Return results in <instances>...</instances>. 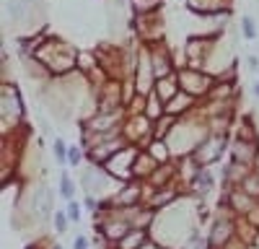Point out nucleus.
<instances>
[{
    "label": "nucleus",
    "mask_w": 259,
    "mask_h": 249,
    "mask_svg": "<svg viewBox=\"0 0 259 249\" xmlns=\"http://www.w3.org/2000/svg\"><path fill=\"white\" fill-rule=\"evenodd\" d=\"M78 52L80 50H75L70 42L60 36H45L34 57L52 73V78H65L70 73H78Z\"/></svg>",
    "instance_id": "1"
},
{
    "label": "nucleus",
    "mask_w": 259,
    "mask_h": 249,
    "mask_svg": "<svg viewBox=\"0 0 259 249\" xmlns=\"http://www.w3.org/2000/svg\"><path fill=\"white\" fill-rule=\"evenodd\" d=\"M6 16L16 31H24L26 36L36 34V26L45 21V8L39 0H6Z\"/></svg>",
    "instance_id": "2"
},
{
    "label": "nucleus",
    "mask_w": 259,
    "mask_h": 249,
    "mask_svg": "<svg viewBox=\"0 0 259 249\" xmlns=\"http://www.w3.org/2000/svg\"><path fill=\"white\" fill-rule=\"evenodd\" d=\"M0 117H3V133H11L24 128V119H26V107H24V99H21L18 89L13 83L3 80L0 86Z\"/></svg>",
    "instance_id": "3"
},
{
    "label": "nucleus",
    "mask_w": 259,
    "mask_h": 249,
    "mask_svg": "<svg viewBox=\"0 0 259 249\" xmlns=\"http://www.w3.org/2000/svg\"><path fill=\"white\" fill-rule=\"evenodd\" d=\"M177 78H179V89L187 91V94L194 96V99H200V101H202V99L212 91V86H215V75H212V73L189 68V65H179Z\"/></svg>",
    "instance_id": "4"
},
{
    "label": "nucleus",
    "mask_w": 259,
    "mask_h": 249,
    "mask_svg": "<svg viewBox=\"0 0 259 249\" xmlns=\"http://www.w3.org/2000/svg\"><path fill=\"white\" fill-rule=\"evenodd\" d=\"M122 135L127 138V143L138 145V148H148L153 143V122L145 114H127Z\"/></svg>",
    "instance_id": "5"
},
{
    "label": "nucleus",
    "mask_w": 259,
    "mask_h": 249,
    "mask_svg": "<svg viewBox=\"0 0 259 249\" xmlns=\"http://www.w3.org/2000/svg\"><path fill=\"white\" fill-rule=\"evenodd\" d=\"M94 99H96V112H119L124 109V91H122V80H114L109 78L106 83L96 91H91Z\"/></svg>",
    "instance_id": "6"
},
{
    "label": "nucleus",
    "mask_w": 259,
    "mask_h": 249,
    "mask_svg": "<svg viewBox=\"0 0 259 249\" xmlns=\"http://www.w3.org/2000/svg\"><path fill=\"white\" fill-rule=\"evenodd\" d=\"M130 29L135 31V36L143 45H153V42L163 39V18L158 13H145V16H133Z\"/></svg>",
    "instance_id": "7"
},
{
    "label": "nucleus",
    "mask_w": 259,
    "mask_h": 249,
    "mask_svg": "<svg viewBox=\"0 0 259 249\" xmlns=\"http://www.w3.org/2000/svg\"><path fill=\"white\" fill-rule=\"evenodd\" d=\"M228 151V135H207L197 148H194V161H197L200 166H212L218 163L223 158V153Z\"/></svg>",
    "instance_id": "8"
},
{
    "label": "nucleus",
    "mask_w": 259,
    "mask_h": 249,
    "mask_svg": "<svg viewBox=\"0 0 259 249\" xmlns=\"http://www.w3.org/2000/svg\"><path fill=\"white\" fill-rule=\"evenodd\" d=\"M124 119H127V109H119V112H94L85 122H80V128L91 130V133H122Z\"/></svg>",
    "instance_id": "9"
},
{
    "label": "nucleus",
    "mask_w": 259,
    "mask_h": 249,
    "mask_svg": "<svg viewBox=\"0 0 259 249\" xmlns=\"http://www.w3.org/2000/svg\"><path fill=\"white\" fill-rule=\"evenodd\" d=\"M148 47V55H150V65H153V75L156 80L158 78H166V75H174L179 68L174 62V55H171L168 45L161 39V42H153V45H145Z\"/></svg>",
    "instance_id": "10"
},
{
    "label": "nucleus",
    "mask_w": 259,
    "mask_h": 249,
    "mask_svg": "<svg viewBox=\"0 0 259 249\" xmlns=\"http://www.w3.org/2000/svg\"><path fill=\"white\" fill-rule=\"evenodd\" d=\"M138 151H140V148H138V145H133V143L124 145V148H122L109 163H106L104 169L109 172L114 179H119V182H130V179H133V166H135Z\"/></svg>",
    "instance_id": "11"
},
{
    "label": "nucleus",
    "mask_w": 259,
    "mask_h": 249,
    "mask_svg": "<svg viewBox=\"0 0 259 249\" xmlns=\"http://www.w3.org/2000/svg\"><path fill=\"white\" fill-rule=\"evenodd\" d=\"M228 151H231V161L244 163V166H251V169H254V163H256V158H259V143L233 138L231 145H228Z\"/></svg>",
    "instance_id": "12"
},
{
    "label": "nucleus",
    "mask_w": 259,
    "mask_h": 249,
    "mask_svg": "<svg viewBox=\"0 0 259 249\" xmlns=\"http://www.w3.org/2000/svg\"><path fill=\"white\" fill-rule=\"evenodd\" d=\"M52 200H55V197H52V192H50V187H45V184L34 187V192H31V213H34L39 221L52 218V216H55Z\"/></svg>",
    "instance_id": "13"
},
{
    "label": "nucleus",
    "mask_w": 259,
    "mask_h": 249,
    "mask_svg": "<svg viewBox=\"0 0 259 249\" xmlns=\"http://www.w3.org/2000/svg\"><path fill=\"white\" fill-rule=\"evenodd\" d=\"M200 107V99H194V96H189L187 91H179L171 101H166V114H174L177 119H182V117H187V114H192L194 109Z\"/></svg>",
    "instance_id": "14"
},
{
    "label": "nucleus",
    "mask_w": 259,
    "mask_h": 249,
    "mask_svg": "<svg viewBox=\"0 0 259 249\" xmlns=\"http://www.w3.org/2000/svg\"><path fill=\"white\" fill-rule=\"evenodd\" d=\"M187 8L197 16H221L231 13V0H187Z\"/></svg>",
    "instance_id": "15"
},
{
    "label": "nucleus",
    "mask_w": 259,
    "mask_h": 249,
    "mask_svg": "<svg viewBox=\"0 0 259 249\" xmlns=\"http://www.w3.org/2000/svg\"><path fill=\"white\" fill-rule=\"evenodd\" d=\"M158 161L148 153V148H140L138 151V158H135V166H133V179H140V182H148L153 177V172L158 169Z\"/></svg>",
    "instance_id": "16"
},
{
    "label": "nucleus",
    "mask_w": 259,
    "mask_h": 249,
    "mask_svg": "<svg viewBox=\"0 0 259 249\" xmlns=\"http://www.w3.org/2000/svg\"><path fill=\"white\" fill-rule=\"evenodd\" d=\"M177 197H179V192H177L174 184L158 187V190H153V195H150L148 208H153V211H163V208H171V202H174Z\"/></svg>",
    "instance_id": "17"
},
{
    "label": "nucleus",
    "mask_w": 259,
    "mask_h": 249,
    "mask_svg": "<svg viewBox=\"0 0 259 249\" xmlns=\"http://www.w3.org/2000/svg\"><path fill=\"white\" fill-rule=\"evenodd\" d=\"M156 94L163 99V101H171V99H174L182 89H179V78H177V73L174 75H166V78H158L156 80Z\"/></svg>",
    "instance_id": "18"
},
{
    "label": "nucleus",
    "mask_w": 259,
    "mask_h": 249,
    "mask_svg": "<svg viewBox=\"0 0 259 249\" xmlns=\"http://www.w3.org/2000/svg\"><path fill=\"white\" fill-rule=\"evenodd\" d=\"M163 114H166V101L156 94V89L148 91V99H145V117H148L150 122H156V119H161Z\"/></svg>",
    "instance_id": "19"
},
{
    "label": "nucleus",
    "mask_w": 259,
    "mask_h": 249,
    "mask_svg": "<svg viewBox=\"0 0 259 249\" xmlns=\"http://www.w3.org/2000/svg\"><path fill=\"white\" fill-rule=\"evenodd\" d=\"M189 187H192L197 195H207L212 187H215V177H212V172H210V166H202V169L197 172V177L192 179Z\"/></svg>",
    "instance_id": "20"
},
{
    "label": "nucleus",
    "mask_w": 259,
    "mask_h": 249,
    "mask_svg": "<svg viewBox=\"0 0 259 249\" xmlns=\"http://www.w3.org/2000/svg\"><path fill=\"white\" fill-rule=\"evenodd\" d=\"M101 68V62H99V55L96 52H91V50H80L78 52V73L80 75H85L89 78L94 70H99Z\"/></svg>",
    "instance_id": "21"
},
{
    "label": "nucleus",
    "mask_w": 259,
    "mask_h": 249,
    "mask_svg": "<svg viewBox=\"0 0 259 249\" xmlns=\"http://www.w3.org/2000/svg\"><path fill=\"white\" fill-rule=\"evenodd\" d=\"M150 239V231L148 228H133L119 244H117V249H140L145 241Z\"/></svg>",
    "instance_id": "22"
},
{
    "label": "nucleus",
    "mask_w": 259,
    "mask_h": 249,
    "mask_svg": "<svg viewBox=\"0 0 259 249\" xmlns=\"http://www.w3.org/2000/svg\"><path fill=\"white\" fill-rule=\"evenodd\" d=\"M177 122H179V119H177L174 114H163L161 119H156V122H153V138H156V140H166V138L171 135V130H174Z\"/></svg>",
    "instance_id": "23"
},
{
    "label": "nucleus",
    "mask_w": 259,
    "mask_h": 249,
    "mask_svg": "<svg viewBox=\"0 0 259 249\" xmlns=\"http://www.w3.org/2000/svg\"><path fill=\"white\" fill-rule=\"evenodd\" d=\"M163 0H130V11L133 16H145V13H158Z\"/></svg>",
    "instance_id": "24"
},
{
    "label": "nucleus",
    "mask_w": 259,
    "mask_h": 249,
    "mask_svg": "<svg viewBox=\"0 0 259 249\" xmlns=\"http://www.w3.org/2000/svg\"><path fill=\"white\" fill-rule=\"evenodd\" d=\"M239 187H241V190H244L246 195H251L254 200H259V174H256L254 169L244 177V182H241Z\"/></svg>",
    "instance_id": "25"
},
{
    "label": "nucleus",
    "mask_w": 259,
    "mask_h": 249,
    "mask_svg": "<svg viewBox=\"0 0 259 249\" xmlns=\"http://www.w3.org/2000/svg\"><path fill=\"white\" fill-rule=\"evenodd\" d=\"M68 148H70V145L65 143L62 138H55L52 140V153H55V161L60 166H68Z\"/></svg>",
    "instance_id": "26"
},
{
    "label": "nucleus",
    "mask_w": 259,
    "mask_h": 249,
    "mask_svg": "<svg viewBox=\"0 0 259 249\" xmlns=\"http://www.w3.org/2000/svg\"><path fill=\"white\" fill-rule=\"evenodd\" d=\"M60 195L65 200H75V184H73V179H70L68 172L60 174Z\"/></svg>",
    "instance_id": "27"
},
{
    "label": "nucleus",
    "mask_w": 259,
    "mask_h": 249,
    "mask_svg": "<svg viewBox=\"0 0 259 249\" xmlns=\"http://www.w3.org/2000/svg\"><path fill=\"white\" fill-rule=\"evenodd\" d=\"M239 24H241V36H244L246 42H254L256 34H259V31H256V24H254V18H251V16H244Z\"/></svg>",
    "instance_id": "28"
},
{
    "label": "nucleus",
    "mask_w": 259,
    "mask_h": 249,
    "mask_svg": "<svg viewBox=\"0 0 259 249\" xmlns=\"http://www.w3.org/2000/svg\"><path fill=\"white\" fill-rule=\"evenodd\" d=\"M83 158H85V148H83V145H70V148H68V166L78 169V166L83 163Z\"/></svg>",
    "instance_id": "29"
},
{
    "label": "nucleus",
    "mask_w": 259,
    "mask_h": 249,
    "mask_svg": "<svg viewBox=\"0 0 259 249\" xmlns=\"http://www.w3.org/2000/svg\"><path fill=\"white\" fill-rule=\"evenodd\" d=\"M145 99L148 94H135V99L127 104V114H145Z\"/></svg>",
    "instance_id": "30"
},
{
    "label": "nucleus",
    "mask_w": 259,
    "mask_h": 249,
    "mask_svg": "<svg viewBox=\"0 0 259 249\" xmlns=\"http://www.w3.org/2000/svg\"><path fill=\"white\" fill-rule=\"evenodd\" d=\"M52 223H55V231H57V234H65V231H68V223H70V218H68V213H65V211H55Z\"/></svg>",
    "instance_id": "31"
},
{
    "label": "nucleus",
    "mask_w": 259,
    "mask_h": 249,
    "mask_svg": "<svg viewBox=\"0 0 259 249\" xmlns=\"http://www.w3.org/2000/svg\"><path fill=\"white\" fill-rule=\"evenodd\" d=\"M65 213H68V218H70L73 223H78V221H80V202H78V200H68V205H65Z\"/></svg>",
    "instance_id": "32"
},
{
    "label": "nucleus",
    "mask_w": 259,
    "mask_h": 249,
    "mask_svg": "<svg viewBox=\"0 0 259 249\" xmlns=\"http://www.w3.org/2000/svg\"><path fill=\"white\" fill-rule=\"evenodd\" d=\"M246 68H249L251 73H259V57H256V55H249V57H246Z\"/></svg>",
    "instance_id": "33"
},
{
    "label": "nucleus",
    "mask_w": 259,
    "mask_h": 249,
    "mask_svg": "<svg viewBox=\"0 0 259 249\" xmlns=\"http://www.w3.org/2000/svg\"><path fill=\"white\" fill-rule=\"evenodd\" d=\"M73 249H89V236H75Z\"/></svg>",
    "instance_id": "34"
},
{
    "label": "nucleus",
    "mask_w": 259,
    "mask_h": 249,
    "mask_svg": "<svg viewBox=\"0 0 259 249\" xmlns=\"http://www.w3.org/2000/svg\"><path fill=\"white\" fill-rule=\"evenodd\" d=\"M140 249H166V246H163L161 241H156V239H148V241H145Z\"/></svg>",
    "instance_id": "35"
},
{
    "label": "nucleus",
    "mask_w": 259,
    "mask_h": 249,
    "mask_svg": "<svg viewBox=\"0 0 259 249\" xmlns=\"http://www.w3.org/2000/svg\"><path fill=\"white\" fill-rule=\"evenodd\" d=\"M109 3L114 6V11H122V8H127V6H130V0H109Z\"/></svg>",
    "instance_id": "36"
},
{
    "label": "nucleus",
    "mask_w": 259,
    "mask_h": 249,
    "mask_svg": "<svg viewBox=\"0 0 259 249\" xmlns=\"http://www.w3.org/2000/svg\"><path fill=\"white\" fill-rule=\"evenodd\" d=\"M251 94L259 99V80H254V83H251Z\"/></svg>",
    "instance_id": "37"
},
{
    "label": "nucleus",
    "mask_w": 259,
    "mask_h": 249,
    "mask_svg": "<svg viewBox=\"0 0 259 249\" xmlns=\"http://www.w3.org/2000/svg\"><path fill=\"white\" fill-rule=\"evenodd\" d=\"M254 172L259 174V158H256V163H254Z\"/></svg>",
    "instance_id": "38"
}]
</instances>
